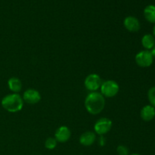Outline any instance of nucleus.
Returning <instances> with one entry per match:
<instances>
[{
	"mask_svg": "<svg viewBox=\"0 0 155 155\" xmlns=\"http://www.w3.org/2000/svg\"><path fill=\"white\" fill-rule=\"evenodd\" d=\"M85 107L90 114L96 115L101 113L105 106V99L101 93L92 92L85 99Z\"/></svg>",
	"mask_w": 155,
	"mask_h": 155,
	"instance_id": "nucleus-1",
	"label": "nucleus"
},
{
	"mask_svg": "<svg viewBox=\"0 0 155 155\" xmlns=\"http://www.w3.org/2000/svg\"><path fill=\"white\" fill-rule=\"evenodd\" d=\"M1 104L5 110L10 113H16L23 108L24 100L18 93H12L5 95L2 99Z\"/></svg>",
	"mask_w": 155,
	"mask_h": 155,
	"instance_id": "nucleus-2",
	"label": "nucleus"
},
{
	"mask_svg": "<svg viewBox=\"0 0 155 155\" xmlns=\"http://www.w3.org/2000/svg\"><path fill=\"white\" fill-rule=\"evenodd\" d=\"M101 95L106 98H113L116 96L120 90V86L116 81L106 80L102 82L100 87Z\"/></svg>",
	"mask_w": 155,
	"mask_h": 155,
	"instance_id": "nucleus-3",
	"label": "nucleus"
},
{
	"mask_svg": "<svg viewBox=\"0 0 155 155\" xmlns=\"http://www.w3.org/2000/svg\"><path fill=\"white\" fill-rule=\"evenodd\" d=\"M135 61L138 66L141 68H148L151 66L154 61V56L151 54V51L143 50L137 53L135 57Z\"/></svg>",
	"mask_w": 155,
	"mask_h": 155,
	"instance_id": "nucleus-4",
	"label": "nucleus"
},
{
	"mask_svg": "<svg viewBox=\"0 0 155 155\" xmlns=\"http://www.w3.org/2000/svg\"><path fill=\"white\" fill-rule=\"evenodd\" d=\"M102 83L101 77L96 74H91L86 77L84 81V86L87 90L92 92H96L100 89Z\"/></svg>",
	"mask_w": 155,
	"mask_h": 155,
	"instance_id": "nucleus-5",
	"label": "nucleus"
},
{
	"mask_svg": "<svg viewBox=\"0 0 155 155\" xmlns=\"http://www.w3.org/2000/svg\"><path fill=\"white\" fill-rule=\"evenodd\" d=\"M112 127V121L106 117L100 118L95 124L94 130L95 132L99 136H104L107 134Z\"/></svg>",
	"mask_w": 155,
	"mask_h": 155,
	"instance_id": "nucleus-6",
	"label": "nucleus"
},
{
	"mask_svg": "<svg viewBox=\"0 0 155 155\" xmlns=\"http://www.w3.org/2000/svg\"><path fill=\"white\" fill-rule=\"evenodd\" d=\"M23 100H24V102L27 103V104H37L41 100V95L36 89H28L24 92Z\"/></svg>",
	"mask_w": 155,
	"mask_h": 155,
	"instance_id": "nucleus-7",
	"label": "nucleus"
},
{
	"mask_svg": "<svg viewBox=\"0 0 155 155\" xmlns=\"http://www.w3.org/2000/svg\"><path fill=\"white\" fill-rule=\"evenodd\" d=\"M71 136V130L66 126H61L56 130L55 134H54V139L57 140L58 142L64 143L69 140Z\"/></svg>",
	"mask_w": 155,
	"mask_h": 155,
	"instance_id": "nucleus-8",
	"label": "nucleus"
},
{
	"mask_svg": "<svg viewBox=\"0 0 155 155\" xmlns=\"http://www.w3.org/2000/svg\"><path fill=\"white\" fill-rule=\"evenodd\" d=\"M124 25L128 31L135 33L140 30V23L136 18L133 16H128L124 19Z\"/></svg>",
	"mask_w": 155,
	"mask_h": 155,
	"instance_id": "nucleus-9",
	"label": "nucleus"
},
{
	"mask_svg": "<svg viewBox=\"0 0 155 155\" xmlns=\"http://www.w3.org/2000/svg\"><path fill=\"white\" fill-rule=\"evenodd\" d=\"M140 116L141 118L146 122L152 120L155 117V107L151 104L144 106L141 110Z\"/></svg>",
	"mask_w": 155,
	"mask_h": 155,
	"instance_id": "nucleus-10",
	"label": "nucleus"
},
{
	"mask_svg": "<svg viewBox=\"0 0 155 155\" xmlns=\"http://www.w3.org/2000/svg\"><path fill=\"white\" fill-rule=\"evenodd\" d=\"M95 139H96V136L95 133L87 131L80 136V143L83 146H91L95 142Z\"/></svg>",
	"mask_w": 155,
	"mask_h": 155,
	"instance_id": "nucleus-11",
	"label": "nucleus"
},
{
	"mask_svg": "<svg viewBox=\"0 0 155 155\" xmlns=\"http://www.w3.org/2000/svg\"><path fill=\"white\" fill-rule=\"evenodd\" d=\"M9 89L14 93H18L22 89V82L18 77H12L8 81Z\"/></svg>",
	"mask_w": 155,
	"mask_h": 155,
	"instance_id": "nucleus-12",
	"label": "nucleus"
},
{
	"mask_svg": "<svg viewBox=\"0 0 155 155\" xmlns=\"http://www.w3.org/2000/svg\"><path fill=\"white\" fill-rule=\"evenodd\" d=\"M142 45L145 50H151L155 45V38L151 34H145L142 38Z\"/></svg>",
	"mask_w": 155,
	"mask_h": 155,
	"instance_id": "nucleus-13",
	"label": "nucleus"
},
{
	"mask_svg": "<svg viewBox=\"0 0 155 155\" xmlns=\"http://www.w3.org/2000/svg\"><path fill=\"white\" fill-rule=\"evenodd\" d=\"M144 16L150 23L155 24V5H149L144 9Z\"/></svg>",
	"mask_w": 155,
	"mask_h": 155,
	"instance_id": "nucleus-14",
	"label": "nucleus"
},
{
	"mask_svg": "<svg viewBox=\"0 0 155 155\" xmlns=\"http://www.w3.org/2000/svg\"><path fill=\"white\" fill-rule=\"evenodd\" d=\"M58 142L54 138L49 137L45 140V148L48 150H53L57 146Z\"/></svg>",
	"mask_w": 155,
	"mask_h": 155,
	"instance_id": "nucleus-15",
	"label": "nucleus"
},
{
	"mask_svg": "<svg viewBox=\"0 0 155 155\" xmlns=\"http://www.w3.org/2000/svg\"><path fill=\"white\" fill-rule=\"evenodd\" d=\"M148 98L149 100L151 105L155 107V86L151 87L148 92Z\"/></svg>",
	"mask_w": 155,
	"mask_h": 155,
	"instance_id": "nucleus-16",
	"label": "nucleus"
},
{
	"mask_svg": "<svg viewBox=\"0 0 155 155\" xmlns=\"http://www.w3.org/2000/svg\"><path fill=\"white\" fill-rule=\"evenodd\" d=\"M117 152L118 155H129V149L125 145H120L117 148Z\"/></svg>",
	"mask_w": 155,
	"mask_h": 155,
	"instance_id": "nucleus-17",
	"label": "nucleus"
},
{
	"mask_svg": "<svg viewBox=\"0 0 155 155\" xmlns=\"http://www.w3.org/2000/svg\"><path fill=\"white\" fill-rule=\"evenodd\" d=\"M98 144L100 146H104L106 144V139L103 136H101V137L98 139Z\"/></svg>",
	"mask_w": 155,
	"mask_h": 155,
	"instance_id": "nucleus-18",
	"label": "nucleus"
},
{
	"mask_svg": "<svg viewBox=\"0 0 155 155\" xmlns=\"http://www.w3.org/2000/svg\"><path fill=\"white\" fill-rule=\"evenodd\" d=\"M151 54H152V55L154 56V57H155V45L153 47L152 49L151 50Z\"/></svg>",
	"mask_w": 155,
	"mask_h": 155,
	"instance_id": "nucleus-19",
	"label": "nucleus"
},
{
	"mask_svg": "<svg viewBox=\"0 0 155 155\" xmlns=\"http://www.w3.org/2000/svg\"><path fill=\"white\" fill-rule=\"evenodd\" d=\"M153 36H154L155 38V25H154V28H153Z\"/></svg>",
	"mask_w": 155,
	"mask_h": 155,
	"instance_id": "nucleus-20",
	"label": "nucleus"
},
{
	"mask_svg": "<svg viewBox=\"0 0 155 155\" xmlns=\"http://www.w3.org/2000/svg\"><path fill=\"white\" fill-rule=\"evenodd\" d=\"M129 155H140L139 154H136V153H134V154H129Z\"/></svg>",
	"mask_w": 155,
	"mask_h": 155,
	"instance_id": "nucleus-21",
	"label": "nucleus"
}]
</instances>
